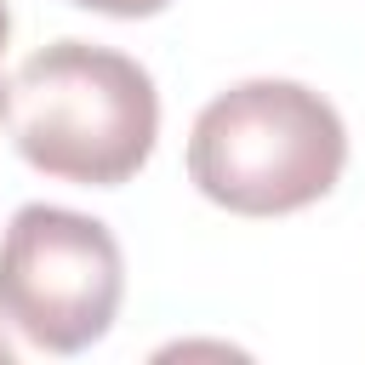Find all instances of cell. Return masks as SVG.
Returning a JSON list of instances; mask_svg holds the SVG:
<instances>
[{
    "instance_id": "6da1fadb",
    "label": "cell",
    "mask_w": 365,
    "mask_h": 365,
    "mask_svg": "<svg viewBox=\"0 0 365 365\" xmlns=\"http://www.w3.org/2000/svg\"><path fill=\"white\" fill-rule=\"evenodd\" d=\"M6 125L17 154L80 188L131 182L160 137L154 74L91 40H57L17 63L6 86Z\"/></svg>"
},
{
    "instance_id": "7a4b0ae2",
    "label": "cell",
    "mask_w": 365,
    "mask_h": 365,
    "mask_svg": "<svg viewBox=\"0 0 365 365\" xmlns=\"http://www.w3.org/2000/svg\"><path fill=\"white\" fill-rule=\"evenodd\" d=\"M342 165V114L302 80H240L188 131V182L234 217H291L325 200Z\"/></svg>"
},
{
    "instance_id": "3957f363",
    "label": "cell",
    "mask_w": 365,
    "mask_h": 365,
    "mask_svg": "<svg viewBox=\"0 0 365 365\" xmlns=\"http://www.w3.org/2000/svg\"><path fill=\"white\" fill-rule=\"evenodd\" d=\"M125 297V257L108 222L68 205H23L0 234V319L40 354H86Z\"/></svg>"
},
{
    "instance_id": "277c9868",
    "label": "cell",
    "mask_w": 365,
    "mask_h": 365,
    "mask_svg": "<svg viewBox=\"0 0 365 365\" xmlns=\"http://www.w3.org/2000/svg\"><path fill=\"white\" fill-rule=\"evenodd\" d=\"M68 6H86V11H103V17H154L171 0H68Z\"/></svg>"
},
{
    "instance_id": "5b68a950",
    "label": "cell",
    "mask_w": 365,
    "mask_h": 365,
    "mask_svg": "<svg viewBox=\"0 0 365 365\" xmlns=\"http://www.w3.org/2000/svg\"><path fill=\"white\" fill-rule=\"evenodd\" d=\"M6 40H11V11H6V0H0V57H6ZM6 86H11V80H0V120H6Z\"/></svg>"
},
{
    "instance_id": "8992f818",
    "label": "cell",
    "mask_w": 365,
    "mask_h": 365,
    "mask_svg": "<svg viewBox=\"0 0 365 365\" xmlns=\"http://www.w3.org/2000/svg\"><path fill=\"white\" fill-rule=\"evenodd\" d=\"M0 365H11V348H6V336H0Z\"/></svg>"
}]
</instances>
